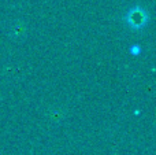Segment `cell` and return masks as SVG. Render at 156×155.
I'll list each match as a JSON object with an SVG mask.
<instances>
[{"mask_svg": "<svg viewBox=\"0 0 156 155\" xmlns=\"http://www.w3.org/2000/svg\"><path fill=\"white\" fill-rule=\"evenodd\" d=\"M130 51H132V54L138 55L141 52V48H140V47H132V49H130Z\"/></svg>", "mask_w": 156, "mask_h": 155, "instance_id": "obj_2", "label": "cell"}, {"mask_svg": "<svg viewBox=\"0 0 156 155\" xmlns=\"http://www.w3.org/2000/svg\"><path fill=\"white\" fill-rule=\"evenodd\" d=\"M126 22L130 25L132 29H143L148 22V15L140 7H134L126 14Z\"/></svg>", "mask_w": 156, "mask_h": 155, "instance_id": "obj_1", "label": "cell"}]
</instances>
